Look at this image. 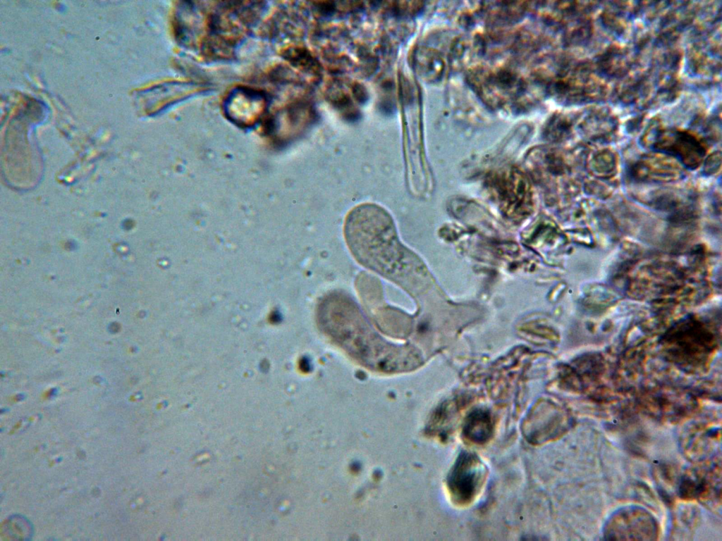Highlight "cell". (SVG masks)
<instances>
[{
  "label": "cell",
  "mask_w": 722,
  "mask_h": 541,
  "mask_svg": "<svg viewBox=\"0 0 722 541\" xmlns=\"http://www.w3.org/2000/svg\"><path fill=\"white\" fill-rule=\"evenodd\" d=\"M346 243L363 266L413 292L422 276L417 256L399 240L391 215L375 204H362L347 215Z\"/></svg>",
  "instance_id": "6da1fadb"
},
{
  "label": "cell",
  "mask_w": 722,
  "mask_h": 541,
  "mask_svg": "<svg viewBox=\"0 0 722 541\" xmlns=\"http://www.w3.org/2000/svg\"><path fill=\"white\" fill-rule=\"evenodd\" d=\"M322 330L360 364L383 373L407 371L417 356L405 345L390 343L369 325L357 306L338 294L326 297L318 309Z\"/></svg>",
  "instance_id": "7a4b0ae2"
},
{
  "label": "cell",
  "mask_w": 722,
  "mask_h": 541,
  "mask_svg": "<svg viewBox=\"0 0 722 541\" xmlns=\"http://www.w3.org/2000/svg\"><path fill=\"white\" fill-rule=\"evenodd\" d=\"M472 85L482 99L496 108L514 107L527 95V82L508 69L479 68L470 73Z\"/></svg>",
  "instance_id": "3957f363"
},
{
  "label": "cell",
  "mask_w": 722,
  "mask_h": 541,
  "mask_svg": "<svg viewBox=\"0 0 722 541\" xmlns=\"http://www.w3.org/2000/svg\"><path fill=\"white\" fill-rule=\"evenodd\" d=\"M316 44L326 61L337 70H355L357 73L367 75L375 67L376 60L372 54L340 28L319 32Z\"/></svg>",
  "instance_id": "277c9868"
},
{
  "label": "cell",
  "mask_w": 722,
  "mask_h": 541,
  "mask_svg": "<svg viewBox=\"0 0 722 541\" xmlns=\"http://www.w3.org/2000/svg\"><path fill=\"white\" fill-rule=\"evenodd\" d=\"M658 535L655 518L639 506H627L616 511L604 528L606 540H654Z\"/></svg>",
  "instance_id": "5b68a950"
},
{
  "label": "cell",
  "mask_w": 722,
  "mask_h": 541,
  "mask_svg": "<svg viewBox=\"0 0 722 541\" xmlns=\"http://www.w3.org/2000/svg\"><path fill=\"white\" fill-rule=\"evenodd\" d=\"M680 444L685 456L692 461L702 463L716 459L721 444L720 423H690L680 435Z\"/></svg>",
  "instance_id": "8992f818"
},
{
  "label": "cell",
  "mask_w": 722,
  "mask_h": 541,
  "mask_svg": "<svg viewBox=\"0 0 722 541\" xmlns=\"http://www.w3.org/2000/svg\"><path fill=\"white\" fill-rule=\"evenodd\" d=\"M716 459L685 473L679 484V495L685 499L711 502L721 495V463Z\"/></svg>",
  "instance_id": "52a82bcc"
},
{
  "label": "cell",
  "mask_w": 722,
  "mask_h": 541,
  "mask_svg": "<svg viewBox=\"0 0 722 541\" xmlns=\"http://www.w3.org/2000/svg\"><path fill=\"white\" fill-rule=\"evenodd\" d=\"M484 468L475 454L463 452L448 473V485L454 499L463 504L470 502L484 478Z\"/></svg>",
  "instance_id": "ba28073f"
},
{
  "label": "cell",
  "mask_w": 722,
  "mask_h": 541,
  "mask_svg": "<svg viewBox=\"0 0 722 541\" xmlns=\"http://www.w3.org/2000/svg\"><path fill=\"white\" fill-rule=\"evenodd\" d=\"M224 106L229 119L247 125L254 123L262 116L266 108L267 99L259 91L240 87L228 94Z\"/></svg>",
  "instance_id": "9c48e42d"
},
{
  "label": "cell",
  "mask_w": 722,
  "mask_h": 541,
  "mask_svg": "<svg viewBox=\"0 0 722 541\" xmlns=\"http://www.w3.org/2000/svg\"><path fill=\"white\" fill-rule=\"evenodd\" d=\"M412 66L424 81L434 83L439 81L445 71V61L436 49L425 44H418L412 51Z\"/></svg>",
  "instance_id": "30bf717a"
},
{
  "label": "cell",
  "mask_w": 722,
  "mask_h": 541,
  "mask_svg": "<svg viewBox=\"0 0 722 541\" xmlns=\"http://www.w3.org/2000/svg\"><path fill=\"white\" fill-rule=\"evenodd\" d=\"M325 97L327 101L345 118L355 119L357 114L355 104H360L357 94V82L334 79L326 83Z\"/></svg>",
  "instance_id": "8fae6325"
},
{
  "label": "cell",
  "mask_w": 722,
  "mask_h": 541,
  "mask_svg": "<svg viewBox=\"0 0 722 541\" xmlns=\"http://www.w3.org/2000/svg\"><path fill=\"white\" fill-rule=\"evenodd\" d=\"M531 416L523 423V433L528 441L540 444L563 433L570 423L561 416Z\"/></svg>",
  "instance_id": "7c38bea8"
},
{
  "label": "cell",
  "mask_w": 722,
  "mask_h": 541,
  "mask_svg": "<svg viewBox=\"0 0 722 541\" xmlns=\"http://www.w3.org/2000/svg\"><path fill=\"white\" fill-rule=\"evenodd\" d=\"M494 424L488 411L477 409L465 418L463 433L465 438L476 444L486 442L492 435Z\"/></svg>",
  "instance_id": "4fadbf2b"
},
{
  "label": "cell",
  "mask_w": 722,
  "mask_h": 541,
  "mask_svg": "<svg viewBox=\"0 0 722 541\" xmlns=\"http://www.w3.org/2000/svg\"><path fill=\"white\" fill-rule=\"evenodd\" d=\"M284 56L295 68L314 81L321 79L323 72L322 63L307 48L300 45L291 46L285 50Z\"/></svg>",
  "instance_id": "5bb4252c"
}]
</instances>
